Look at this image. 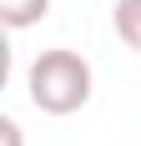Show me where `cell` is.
Wrapping results in <instances>:
<instances>
[{
	"label": "cell",
	"instance_id": "4",
	"mask_svg": "<svg viewBox=\"0 0 141 146\" xmlns=\"http://www.w3.org/2000/svg\"><path fill=\"white\" fill-rule=\"evenodd\" d=\"M0 141H5V146H20V126H15V121H10V116L0 121Z\"/></svg>",
	"mask_w": 141,
	"mask_h": 146
},
{
	"label": "cell",
	"instance_id": "3",
	"mask_svg": "<svg viewBox=\"0 0 141 146\" xmlns=\"http://www.w3.org/2000/svg\"><path fill=\"white\" fill-rule=\"evenodd\" d=\"M111 25H116V35H121L131 50H141V0H116Z\"/></svg>",
	"mask_w": 141,
	"mask_h": 146
},
{
	"label": "cell",
	"instance_id": "2",
	"mask_svg": "<svg viewBox=\"0 0 141 146\" xmlns=\"http://www.w3.org/2000/svg\"><path fill=\"white\" fill-rule=\"evenodd\" d=\"M45 10H51V0H0V20L10 30H25L35 20H45Z\"/></svg>",
	"mask_w": 141,
	"mask_h": 146
},
{
	"label": "cell",
	"instance_id": "1",
	"mask_svg": "<svg viewBox=\"0 0 141 146\" xmlns=\"http://www.w3.org/2000/svg\"><path fill=\"white\" fill-rule=\"evenodd\" d=\"M25 91L30 106L45 111V116H70L91 101V60L56 45V50H41L25 71Z\"/></svg>",
	"mask_w": 141,
	"mask_h": 146
}]
</instances>
